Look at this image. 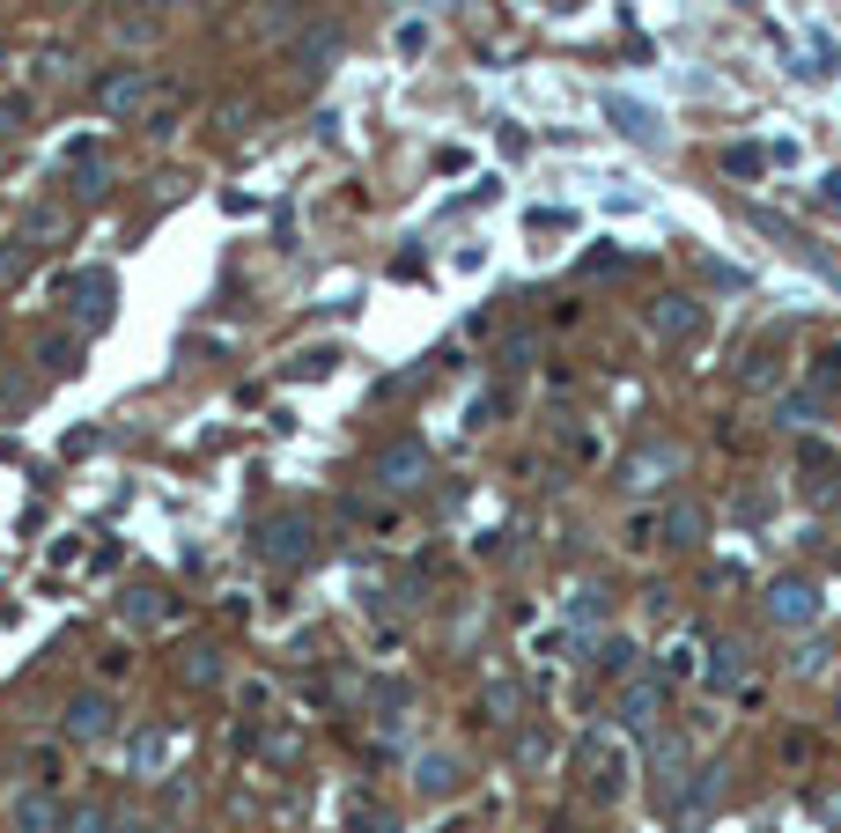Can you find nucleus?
<instances>
[{
	"label": "nucleus",
	"instance_id": "nucleus-1",
	"mask_svg": "<svg viewBox=\"0 0 841 833\" xmlns=\"http://www.w3.org/2000/svg\"><path fill=\"white\" fill-rule=\"evenodd\" d=\"M819 605H827V598H819V583H805V576H783V583L767 590V620H775V627H812Z\"/></svg>",
	"mask_w": 841,
	"mask_h": 833
},
{
	"label": "nucleus",
	"instance_id": "nucleus-2",
	"mask_svg": "<svg viewBox=\"0 0 841 833\" xmlns=\"http://www.w3.org/2000/svg\"><path fill=\"white\" fill-rule=\"evenodd\" d=\"M605 119L627 133V141H643V147H665V119L649 111V103H635V97H605Z\"/></svg>",
	"mask_w": 841,
	"mask_h": 833
},
{
	"label": "nucleus",
	"instance_id": "nucleus-3",
	"mask_svg": "<svg viewBox=\"0 0 841 833\" xmlns=\"http://www.w3.org/2000/svg\"><path fill=\"white\" fill-rule=\"evenodd\" d=\"M649 332H657V340H693V332H701V303H687V295L649 303Z\"/></svg>",
	"mask_w": 841,
	"mask_h": 833
},
{
	"label": "nucleus",
	"instance_id": "nucleus-4",
	"mask_svg": "<svg viewBox=\"0 0 841 833\" xmlns=\"http://www.w3.org/2000/svg\"><path fill=\"white\" fill-rule=\"evenodd\" d=\"M303 546H310V524H303V516H273L266 531H259V553H266V561H303Z\"/></svg>",
	"mask_w": 841,
	"mask_h": 833
},
{
	"label": "nucleus",
	"instance_id": "nucleus-5",
	"mask_svg": "<svg viewBox=\"0 0 841 833\" xmlns=\"http://www.w3.org/2000/svg\"><path fill=\"white\" fill-rule=\"evenodd\" d=\"M420 472H428V450H420V442H398V450L376 458V480H384V487H420Z\"/></svg>",
	"mask_w": 841,
	"mask_h": 833
},
{
	"label": "nucleus",
	"instance_id": "nucleus-6",
	"mask_svg": "<svg viewBox=\"0 0 841 833\" xmlns=\"http://www.w3.org/2000/svg\"><path fill=\"white\" fill-rule=\"evenodd\" d=\"M97 97H103V111H133V103L149 97V74H141V67H125V74H111V81H103Z\"/></svg>",
	"mask_w": 841,
	"mask_h": 833
},
{
	"label": "nucleus",
	"instance_id": "nucleus-7",
	"mask_svg": "<svg viewBox=\"0 0 841 833\" xmlns=\"http://www.w3.org/2000/svg\"><path fill=\"white\" fill-rule=\"evenodd\" d=\"M67 731H75V737H103V731H111V701H103V693H81L75 709H67Z\"/></svg>",
	"mask_w": 841,
	"mask_h": 833
},
{
	"label": "nucleus",
	"instance_id": "nucleus-8",
	"mask_svg": "<svg viewBox=\"0 0 841 833\" xmlns=\"http://www.w3.org/2000/svg\"><path fill=\"white\" fill-rule=\"evenodd\" d=\"M620 723H627V731H649V723H657V687H627L620 693Z\"/></svg>",
	"mask_w": 841,
	"mask_h": 833
},
{
	"label": "nucleus",
	"instance_id": "nucleus-9",
	"mask_svg": "<svg viewBox=\"0 0 841 833\" xmlns=\"http://www.w3.org/2000/svg\"><path fill=\"white\" fill-rule=\"evenodd\" d=\"M414 782H420V789H428V797H444V789H450V782H458V767H450V760H444V753H428V760H420V775H414Z\"/></svg>",
	"mask_w": 841,
	"mask_h": 833
},
{
	"label": "nucleus",
	"instance_id": "nucleus-10",
	"mask_svg": "<svg viewBox=\"0 0 841 833\" xmlns=\"http://www.w3.org/2000/svg\"><path fill=\"white\" fill-rule=\"evenodd\" d=\"M332 52H340V30H310V37H303V67H325Z\"/></svg>",
	"mask_w": 841,
	"mask_h": 833
},
{
	"label": "nucleus",
	"instance_id": "nucleus-11",
	"mask_svg": "<svg viewBox=\"0 0 841 833\" xmlns=\"http://www.w3.org/2000/svg\"><path fill=\"white\" fill-rule=\"evenodd\" d=\"M15 826H23V833H52V804H45V797H23V804H15Z\"/></svg>",
	"mask_w": 841,
	"mask_h": 833
},
{
	"label": "nucleus",
	"instance_id": "nucleus-12",
	"mask_svg": "<svg viewBox=\"0 0 841 833\" xmlns=\"http://www.w3.org/2000/svg\"><path fill=\"white\" fill-rule=\"evenodd\" d=\"M805 52L819 59V74H841V45L827 37V30H812V37H805Z\"/></svg>",
	"mask_w": 841,
	"mask_h": 833
},
{
	"label": "nucleus",
	"instance_id": "nucleus-13",
	"mask_svg": "<svg viewBox=\"0 0 841 833\" xmlns=\"http://www.w3.org/2000/svg\"><path fill=\"white\" fill-rule=\"evenodd\" d=\"M125 620H141V627L163 620V598H155V590H133V598H125Z\"/></svg>",
	"mask_w": 841,
	"mask_h": 833
},
{
	"label": "nucleus",
	"instance_id": "nucleus-14",
	"mask_svg": "<svg viewBox=\"0 0 841 833\" xmlns=\"http://www.w3.org/2000/svg\"><path fill=\"white\" fill-rule=\"evenodd\" d=\"M783 420H790V428H812V420H819V398H783Z\"/></svg>",
	"mask_w": 841,
	"mask_h": 833
},
{
	"label": "nucleus",
	"instance_id": "nucleus-15",
	"mask_svg": "<svg viewBox=\"0 0 841 833\" xmlns=\"http://www.w3.org/2000/svg\"><path fill=\"white\" fill-rule=\"evenodd\" d=\"M709 679H717V687H731V679H739V649H731V642L717 649V664H709Z\"/></svg>",
	"mask_w": 841,
	"mask_h": 833
},
{
	"label": "nucleus",
	"instance_id": "nucleus-16",
	"mask_svg": "<svg viewBox=\"0 0 841 833\" xmlns=\"http://www.w3.org/2000/svg\"><path fill=\"white\" fill-rule=\"evenodd\" d=\"M671 539L693 546V539H701V516H693V509H671Z\"/></svg>",
	"mask_w": 841,
	"mask_h": 833
},
{
	"label": "nucleus",
	"instance_id": "nucleus-17",
	"mask_svg": "<svg viewBox=\"0 0 841 833\" xmlns=\"http://www.w3.org/2000/svg\"><path fill=\"white\" fill-rule=\"evenodd\" d=\"M67 833H103V819H97V811H89V804H81L75 819H67Z\"/></svg>",
	"mask_w": 841,
	"mask_h": 833
},
{
	"label": "nucleus",
	"instance_id": "nucleus-18",
	"mask_svg": "<svg viewBox=\"0 0 841 833\" xmlns=\"http://www.w3.org/2000/svg\"><path fill=\"white\" fill-rule=\"evenodd\" d=\"M819 199H827V207H834V215H841V171L827 177V185H819Z\"/></svg>",
	"mask_w": 841,
	"mask_h": 833
},
{
	"label": "nucleus",
	"instance_id": "nucleus-19",
	"mask_svg": "<svg viewBox=\"0 0 841 833\" xmlns=\"http://www.w3.org/2000/svg\"><path fill=\"white\" fill-rule=\"evenodd\" d=\"M141 8H185V0H141Z\"/></svg>",
	"mask_w": 841,
	"mask_h": 833
}]
</instances>
